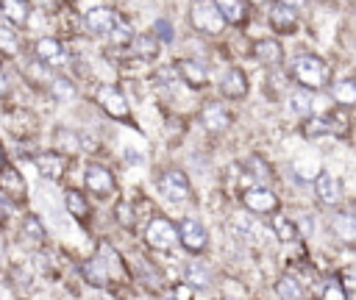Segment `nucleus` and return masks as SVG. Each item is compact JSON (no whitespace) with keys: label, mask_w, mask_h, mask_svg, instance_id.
Here are the masks:
<instances>
[{"label":"nucleus","mask_w":356,"mask_h":300,"mask_svg":"<svg viewBox=\"0 0 356 300\" xmlns=\"http://www.w3.org/2000/svg\"><path fill=\"white\" fill-rule=\"evenodd\" d=\"M292 75L303 86V92L306 89H320L325 83V78H328V67L317 56H298L292 61Z\"/></svg>","instance_id":"1"},{"label":"nucleus","mask_w":356,"mask_h":300,"mask_svg":"<svg viewBox=\"0 0 356 300\" xmlns=\"http://www.w3.org/2000/svg\"><path fill=\"white\" fill-rule=\"evenodd\" d=\"M145 239H147V244L153 250H170L178 242V231H175V225L170 219L156 217V219H150V225L145 231Z\"/></svg>","instance_id":"2"},{"label":"nucleus","mask_w":356,"mask_h":300,"mask_svg":"<svg viewBox=\"0 0 356 300\" xmlns=\"http://www.w3.org/2000/svg\"><path fill=\"white\" fill-rule=\"evenodd\" d=\"M97 103H100V108H103L108 117H114V119H128V117H131V108H128L125 97L120 94V89H114V86H108V83L97 89Z\"/></svg>","instance_id":"3"},{"label":"nucleus","mask_w":356,"mask_h":300,"mask_svg":"<svg viewBox=\"0 0 356 300\" xmlns=\"http://www.w3.org/2000/svg\"><path fill=\"white\" fill-rule=\"evenodd\" d=\"M159 189H161L164 197H170V200H175V203H184V200L189 197V181H186V175H184L181 169H167V172H161Z\"/></svg>","instance_id":"4"},{"label":"nucleus","mask_w":356,"mask_h":300,"mask_svg":"<svg viewBox=\"0 0 356 300\" xmlns=\"http://www.w3.org/2000/svg\"><path fill=\"white\" fill-rule=\"evenodd\" d=\"M192 25L203 33H220L225 22L217 14L214 3H197V6H192Z\"/></svg>","instance_id":"5"},{"label":"nucleus","mask_w":356,"mask_h":300,"mask_svg":"<svg viewBox=\"0 0 356 300\" xmlns=\"http://www.w3.org/2000/svg\"><path fill=\"white\" fill-rule=\"evenodd\" d=\"M178 231V239L186 250L192 253H200L206 247V228L197 222V219H181V225L175 228Z\"/></svg>","instance_id":"6"},{"label":"nucleus","mask_w":356,"mask_h":300,"mask_svg":"<svg viewBox=\"0 0 356 300\" xmlns=\"http://www.w3.org/2000/svg\"><path fill=\"white\" fill-rule=\"evenodd\" d=\"M86 186H89V192H95V194H100V197H106V194H111L114 192V178H111V172L106 169V167H100V164H92V167H86Z\"/></svg>","instance_id":"7"},{"label":"nucleus","mask_w":356,"mask_h":300,"mask_svg":"<svg viewBox=\"0 0 356 300\" xmlns=\"http://www.w3.org/2000/svg\"><path fill=\"white\" fill-rule=\"evenodd\" d=\"M242 200H245V206H248L250 211H256V214H267V211H275V208H278L275 194H273L270 189H261V186L248 189V192L242 194Z\"/></svg>","instance_id":"8"},{"label":"nucleus","mask_w":356,"mask_h":300,"mask_svg":"<svg viewBox=\"0 0 356 300\" xmlns=\"http://www.w3.org/2000/svg\"><path fill=\"white\" fill-rule=\"evenodd\" d=\"M36 56H39V61L47 67H58V64H64L67 61V50L61 47V42L58 39H50V36H44V39H39L36 42Z\"/></svg>","instance_id":"9"},{"label":"nucleus","mask_w":356,"mask_h":300,"mask_svg":"<svg viewBox=\"0 0 356 300\" xmlns=\"http://www.w3.org/2000/svg\"><path fill=\"white\" fill-rule=\"evenodd\" d=\"M314 192H317V197H320L323 203H328V206H334V203L342 200V183H339V178H334L331 172H320V175H317Z\"/></svg>","instance_id":"10"},{"label":"nucleus","mask_w":356,"mask_h":300,"mask_svg":"<svg viewBox=\"0 0 356 300\" xmlns=\"http://www.w3.org/2000/svg\"><path fill=\"white\" fill-rule=\"evenodd\" d=\"M0 194L6 200H11V197L22 200L25 197V181L14 167H3V172H0Z\"/></svg>","instance_id":"11"},{"label":"nucleus","mask_w":356,"mask_h":300,"mask_svg":"<svg viewBox=\"0 0 356 300\" xmlns=\"http://www.w3.org/2000/svg\"><path fill=\"white\" fill-rule=\"evenodd\" d=\"M270 22H273V28L278 33H289L298 25V8L289 6V3H275L273 6V14H270Z\"/></svg>","instance_id":"12"},{"label":"nucleus","mask_w":356,"mask_h":300,"mask_svg":"<svg viewBox=\"0 0 356 300\" xmlns=\"http://www.w3.org/2000/svg\"><path fill=\"white\" fill-rule=\"evenodd\" d=\"M117 22H120V17H117V11H111V8H92V11L86 14V28H89L92 33H111Z\"/></svg>","instance_id":"13"},{"label":"nucleus","mask_w":356,"mask_h":300,"mask_svg":"<svg viewBox=\"0 0 356 300\" xmlns=\"http://www.w3.org/2000/svg\"><path fill=\"white\" fill-rule=\"evenodd\" d=\"M220 89H222L225 97H242V94L248 92V75H245L242 69L234 67V69H228V72L222 75Z\"/></svg>","instance_id":"14"},{"label":"nucleus","mask_w":356,"mask_h":300,"mask_svg":"<svg viewBox=\"0 0 356 300\" xmlns=\"http://www.w3.org/2000/svg\"><path fill=\"white\" fill-rule=\"evenodd\" d=\"M200 119L209 131H222L228 122H231V114L222 108V103H209L203 111H200Z\"/></svg>","instance_id":"15"},{"label":"nucleus","mask_w":356,"mask_h":300,"mask_svg":"<svg viewBox=\"0 0 356 300\" xmlns=\"http://www.w3.org/2000/svg\"><path fill=\"white\" fill-rule=\"evenodd\" d=\"M36 167H39V172H42L44 178L58 181V178L64 175L67 161H64V156H58V153H44V156H39V158H36Z\"/></svg>","instance_id":"16"},{"label":"nucleus","mask_w":356,"mask_h":300,"mask_svg":"<svg viewBox=\"0 0 356 300\" xmlns=\"http://www.w3.org/2000/svg\"><path fill=\"white\" fill-rule=\"evenodd\" d=\"M253 56L261 61V64H278L281 58H284V50H281V44L275 42V39H259L256 42V47H253Z\"/></svg>","instance_id":"17"},{"label":"nucleus","mask_w":356,"mask_h":300,"mask_svg":"<svg viewBox=\"0 0 356 300\" xmlns=\"http://www.w3.org/2000/svg\"><path fill=\"white\" fill-rule=\"evenodd\" d=\"M334 231H337V236H342V242H356V217L350 214V211H342V214H337L334 217Z\"/></svg>","instance_id":"18"},{"label":"nucleus","mask_w":356,"mask_h":300,"mask_svg":"<svg viewBox=\"0 0 356 300\" xmlns=\"http://www.w3.org/2000/svg\"><path fill=\"white\" fill-rule=\"evenodd\" d=\"M275 292H278L281 300H303V286H300V281L292 278V275H281V278L275 281Z\"/></svg>","instance_id":"19"},{"label":"nucleus","mask_w":356,"mask_h":300,"mask_svg":"<svg viewBox=\"0 0 356 300\" xmlns=\"http://www.w3.org/2000/svg\"><path fill=\"white\" fill-rule=\"evenodd\" d=\"M131 53L142 61H150L159 56V42L153 36H136V39H131Z\"/></svg>","instance_id":"20"},{"label":"nucleus","mask_w":356,"mask_h":300,"mask_svg":"<svg viewBox=\"0 0 356 300\" xmlns=\"http://www.w3.org/2000/svg\"><path fill=\"white\" fill-rule=\"evenodd\" d=\"M178 72L184 75V81H186L189 86H203V83H206V69H203L197 61H192V58L178 61Z\"/></svg>","instance_id":"21"},{"label":"nucleus","mask_w":356,"mask_h":300,"mask_svg":"<svg viewBox=\"0 0 356 300\" xmlns=\"http://www.w3.org/2000/svg\"><path fill=\"white\" fill-rule=\"evenodd\" d=\"M214 8L222 17V22H242L248 14V8L242 3H234V0H220V3H214Z\"/></svg>","instance_id":"22"},{"label":"nucleus","mask_w":356,"mask_h":300,"mask_svg":"<svg viewBox=\"0 0 356 300\" xmlns=\"http://www.w3.org/2000/svg\"><path fill=\"white\" fill-rule=\"evenodd\" d=\"M0 11H3L6 19L14 22V25H25V22H28V3H19V0H3V3H0Z\"/></svg>","instance_id":"23"},{"label":"nucleus","mask_w":356,"mask_h":300,"mask_svg":"<svg viewBox=\"0 0 356 300\" xmlns=\"http://www.w3.org/2000/svg\"><path fill=\"white\" fill-rule=\"evenodd\" d=\"M331 94H334L337 103L353 106V103H356V83H353V81H337V83L331 86Z\"/></svg>","instance_id":"24"},{"label":"nucleus","mask_w":356,"mask_h":300,"mask_svg":"<svg viewBox=\"0 0 356 300\" xmlns=\"http://www.w3.org/2000/svg\"><path fill=\"white\" fill-rule=\"evenodd\" d=\"M270 225H273V231H275V236H278L281 242H292V239L298 236V228H295V222H289L284 214H273Z\"/></svg>","instance_id":"25"},{"label":"nucleus","mask_w":356,"mask_h":300,"mask_svg":"<svg viewBox=\"0 0 356 300\" xmlns=\"http://www.w3.org/2000/svg\"><path fill=\"white\" fill-rule=\"evenodd\" d=\"M22 236H25L31 244H39V242L44 239V228H42V222H39L33 214L22 219Z\"/></svg>","instance_id":"26"},{"label":"nucleus","mask_w":356,"mask_h":300,"mask_svg":"<svg viewBox=\"0 0 356 300\" xmlns=\"http://www.w3.org/2000/svg\"><path fill=\"white\" fill-rule=\"evenodd\" d=\"M83 272H86V278L95 283V286H103L106 281H108V272H106V264H103V258L97 256V258H92L86 267H83Z\"/></svg>","instance_id":"27"},{"label":"nucleus","mask_w":356,"mask_h":300,"mask_svg":"<svg viewBox=\"0 0 356 300\" xmlns=\"http://www.w3.org/2000/svg\"><path fill=\"white\" fill-rule=\"evenodd\" d=\"M67 208H70V214L72 217H86V200H83V194L81 192H75V189H67Z\"/></svg>","instance_id":"28"},{"label":"nucleus","mask_w":356,"mask_h":300,"mask_svg":"<svg viewBox=\"0 0 356 300\" xmlns=\"http://www.w3.org/2000/svg\"><path fill=\"white\" fill-rule=\"evenodd\" d=\"M0 50L8 53V56H14L19 50V36L8 25H0Z\"/></svg>","instance_id":"29"},{"label":"nucleus","mask_w":356,"mask_h":300,"mask_svg":"<svg viewBox=\"0 0 356 300\" xmlns=\"http://www.w3.org/2000/svg\"><path fill=\"white\" fill-rule=\"evenodd\" d=\"M50 94H53L56 100H70V97L75 94V86H72V81H67V78H56V81L50 83Z\"/></svg>","instance_id":"30"},{"label":"nucleus","mask_w":356,"mask_h":300,"mask_svg":"<svg viewBox=\"0 0 356 300\" xmlns=\"http://www.w3.org/2000/svg\"><path fill=\"white\" fill-rule=\"evenodd\" d=\"M289 103H292V111L295 114H312V94L309 92H292L289 94Z\"/></svg>","instance_id":"31"},{"label":"nucleus","mask_w":356,"mask_h":300,"mask_svg":"<svg viewBox=\"0 0 356 300\" xmlns=\"http://www.w3.org/2000/svg\"><path fill=\"white\" fill-rule=\"evenodd\" d=\"M186 281L192 286H209V269H203L200 264H189L186 267Z\"/></svg>","instance_id":"32"},{"label":"nucleus","mask_w":356,"mask_h":300,"mask_svg":"<svg viewBox=\"0 0 356 300\" xmlns=\"http://www.w3.org/2000/svg\"><path fill=\"white\" fill-rule=\"evenodd\" d=\"M56 147H61V150H67V153H75L78 150V139H75V133H70V131H56Z\"/></svg>","instance_id":"33"},{"label":"nucleus","mask_w":356,"mask_h":300,"mask_svg":"<svg viewBox=\"0 0 356 300\" xmlns=\"http://www.w3.org/2000/svg\"><path fill=\"white\" fill-rule=\"evenodd\" d=\"M323 300H348V292L339 281H331L325 289H323Z\"/></svg>","instance_id":"34"},{"label":"nucleus","mask_w":356,"mask_h":300,"mask_svg":"<svg viewBox=\"0 0 356 300\" xmlns=\"http://www.w3.org/2000/svg\"><path fill=\"white\" fill-rule=\"evenodd\" d=\"M303 133H306V136H320V133H328V125H325V119H320V117H312V119L306 122Z\"/></svg>","instance_id":"35"},{"label":"nucleus","mask_w":356,"mask_h":300,"mask_svg":"<svg viewBox=\"0 0 356 300\" xmlns=\"http://www.w3.org/2000/svg\"><path fill=\"white\" fill-rule=\"evenodd\" d=\"M153 31H156V36H159L161 42H170V39H172V28H170V22H167V19H156Z\"/></svg>","instance_id":"36"},{"label":"nucleus","mask_w":356,"mask_h":300,"mask_svg":"<svg viewBox=\"0 0 356 300\" xmlns=\"http://www.w3.org/2000/svg\"><path fill=\"white\" fill-rule=\"evenodd\" d=\"M111 36H114V42H128L131 39V28L125 22H117L114 31H111Z\"/></svg>","instance_id":"37"},{"label":"nucleus","mask_w":356,"mask_h":300,"mask_svg":"<svg viewBox=\"0 0 356 300\" xmlns=\"http://www.w3.org/2000/svg\"><path fill=\"white\" fill-rule=\"evenodd\" d=\"M117 219H120L125 228H131V225H134V219L128 217V206H125V203H120V206H117Z\"/></svg>","instance_id":"38"},{"label":"nucleus","mask_w":356,"mask_h":300,"mask_svg":"<svg viewBox=\"0 0 356 300\" xmlns=\"http://www.w3.org/2000/svg\"><path fill=\"white\" fill-rule=\"evenodd\" d=\"M11 211H14V206H11V200H6V197L0 194V222H6V219L11 217Z\"/></svg>","instance_id":"39"},{"label":"nucleus","mask_w":356,"mask_h":300,"mask_svg":"<svg viewBox=\"0 0 356 300\" xmlns=\"http://www.w3.org/2000/svg\"><path fill=\"white\" fill-rule=\"evenodd\" d=\"M8 92V83H6V75L0 72V94H6Z\"/></svg>","instance_id":"40"},{"label":"nucleus","mask_w":356,"mask_h":300,"mask_svg":"<svg viewBox=\"0 0 356 300\" xmlns=\"http://www.w3.org/2000/svg\"><path fill=\"white\" fill-rule=\"evenodd\" d=\"M0 300H14V297L8 294V289H3V286H0Z\"/></svg>","instance_id":"41"},{"label":"nucleus","mask_w":356,"mask_h":300,"mask_svg":"<svg viewBox=\"0 0 356 300\" xmlns=\"http://www.w3.org/2000/svg\"><path fill=\"white\" fill-rule=\"evenodd\" d=\"M164 300H178V297H175V294H170V297H164Z\"/></svg>","instance_id":"42"},{"label":"nucleus","mask_w":356,"mask_h":300,"mask_svg":"<svg viewBox=\"0 0 356 300\" xmlns=\"http://www.w3.org/2000/svg\"><path fill=\"white\" fill-rule=\"evenodd\" d=\"M0 167H3V153H0Z\"/></svg>","instance_id":"43"}]
</instances>
